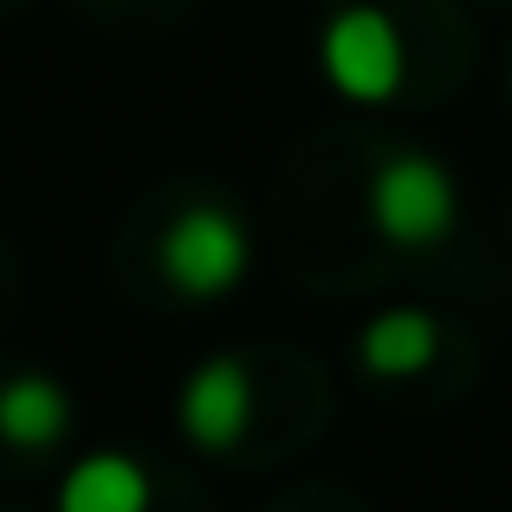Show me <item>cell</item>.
<instances>
[{
  "mask_svg": "<svg viewBox=\"0 0 512 512\" xmlns=\"http://www.w3.org/2000/svg\"><path fill=\"white\" fill-rule=\"evenodd\" d=\"M72 435V389L46 370H13L0 383V441L20 454H46Z\"/></svg>",
  "mask_w": 512,
  "mask_h": 512,
  "instance_id": "cell-6",
  "label": "cell"
},
{
  "mask_svg": "<svg viewBox=\"0 0 512 512\" xmlns=\"http://www.w3.org/2000/svg\"><path fill=\"white\" fill-rule=\"evenodd\" d=\"M435 357H441V325L422 305H389V312H376L370 325L357 331V363L376 383H409V376H422Z\"/></svg>",
  "mask_w": 512,
  "mask_h": 512,
  "instance_id": "cell-7",
  "label": "cell"
},
{
  "mask_svg": "<svg viewBox=\"0 0 512 512\" xmlns=\"http://www.w3.org/2000/svg\"><path fill=\"white\" fill-rule=\"evenodd\" d=\"M150 506H156V480L124 448L78 454L59 474V493H52V512H150Z\"/></svg>",
  "mask_w": 512,
  "mask_h": 512,
  "instance_id": "cell-5",
  "label": "cell"
},
{
  "mask_svg": "<svg viewBox=\"0 0 512 512\" xmlns=\"http://www.w3.org/2000/svg\"><path fill=\"white\" fill-rule=\"evenodd\" d=\"M363 214H370L383 247L435 253L461 227V182L428 150H389V156H376L370 182H363Z\"/></svg>",
  "mask_w": 512,
  "mask_h": 512,
  "instance_id": "cell-1",
  "label": "cell"
},
{
  "mask_svg": "<svg viewBox=\"0 0 512 512\" xmlns=\"http://www.w3.org/2000/svg\"><path fill=\"white\" fill-rule=\"evenodd\" d=\"M318 72L344 104H389L409 85V39H402L396 13L370 7V0H344L318 26Z\"/></svg>",
  "mask_w": 512,
  "mask_h": 512,
  "instance_id": "cell-3",
  "label": "cell"
},
{
  "mask_svg": "<svg viewBox=\"0 0 512 512\" xmlns=\"http://www.w3.org/2000/svg\"><path fill=\"white\" fill-rule=\"evenodd\" d=\"M253 409H260V389H253L247 357H201L175 396V428L188 448L227 454L253 435Z\"/></svg>",
  "mask_w": 512,
  "mask_h": 512,
  "instance_id": "cell-4",
  "label": "cell"
},
{
  "mask_svg": "<svg viewBox=\"0 0 512 512\" xmlns=\"http://www.w3.org/2000/svg\"><path fill=\"white\" fill-rule=\"evenodd\" d=\"M156 266H163L175 299L214 305L253 273V234L227 201H188L156 240Z\"/></svg>",
  "mask_w": 512,
  "mask_h": 512,
  "instance_id": "cell-2",
  "label": "cell"
}]
</instances>
